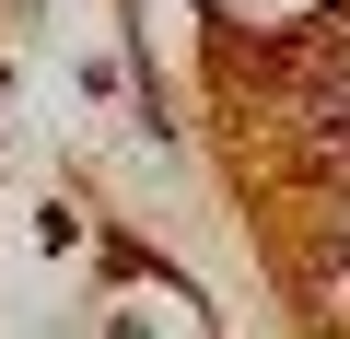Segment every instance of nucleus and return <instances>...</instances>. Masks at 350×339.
Here are the masks:
<instances>
[{
	"label": "nucleus",
	"mask_w": 350,
	"mask_h": 339,
	"mask_svg": "<svg viewBox=\"0 0 350 339\" xmlns=\"http://www.w3.org/2000/svg\"><path fill=\"white\" fill-rule=\"evenodd\" d=\"M338 140H350V94H315L304 105V152H338Z\"/></svg>",
	"instance_id": "obj_1"
}]
</instances>
